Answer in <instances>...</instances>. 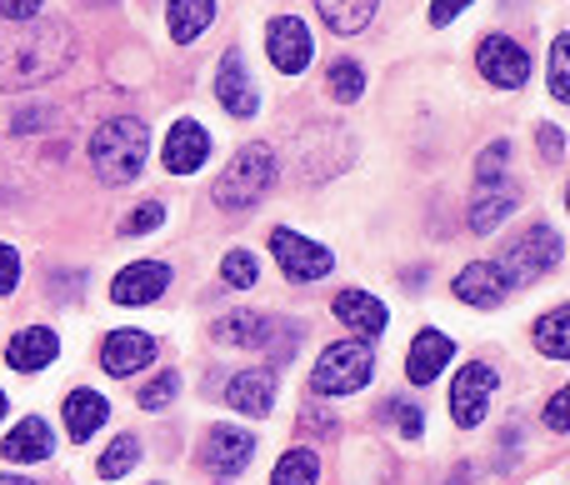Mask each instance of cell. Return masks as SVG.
<instances>
[{
    "instance_id": "cell-1",
    "label": "cell",
    "mask_w": 570,
    "mask_h": 485,
    "mask_svg": "<svg viewBox=\"0 0 570 485\" xmlns=\"http://www.w3.org/2000/svg\"><path fill=\"white\" fill-rule=\"evenodd\" d=\"M76 56V40L60 20H0V80L6 86H40L60 76Z\"/></svg>"
},
{
    "instance_id": "cell-2",
    "label": "cell",
    "mask_w": 570,
    "mask_h": 485,
    "mask_svg": "<svg viewBox=\"0 0 570 485\" xmlns=\"http://www.w3.org/2000/svg\"><path fill=\"white\" fill-rule=\"evenodd\" d=\"M146 156H150V130L130 116H110L106 126L90 136V166L106 186H126L146 170Z\"/></svg>"
},
{
    "instance_id": "cell-3",
    "label": "cell",
    "mask_w": 570,
    "mask_h": 485,
    "mask_svg": "<svg viewBox=\"0 0 570 485\" xmlns=\"http://www.w3.org/2000/svg\"><path fill=\"white\" fill-rule=\"evenodd\" d=\"M276 186V150L266 146V140H250V146H240L236 156H230V166L216 176V206L220 210H250L266 190Z\"/></svg>"
},
{
    "instance_id": "cell-4",
    "label": "cell",
    "mask_w": 570,
    "mask_h": 485,
    "mask_svg": "<svg viewBox=\"0 0 570 485\" xmlns=\"http://www.w3.org/2000/svg\"><path fill=\"white\" fill-rule=\"evenodd\" d=\"M371 376H375L371 340H335V346H325L321 360H315L311 386L321 390V396H351V390H361Z\"/></svg>"
},
{
    "instance_id": "cell-5",
    "label": "cell",
    "mask_w": 570,
    "mask_h": 485,
    "mask_svg": "<svg viewBox=\"0 0 570 485\" xmlns=\"http://www.w3.org/2000/svg\"><path fill=\"white\" fill-rule=\"evenodd\" d=\"M561 256H566L561 236H556L546 220H535L531 230H521V236L505 246V256L495 260V266H501V276L511 280V286H531V280H541L546 270L561 266Z\"/></svg>"
},
{
    "instance_id": "cell-6",
    "label": "cell",
    "mask_w": 570,
    "mask_h": 485,
    "mask_svg": "<svg viewBox=\"0 0 570 485\" xmlns=\"http://www.w3.org/2000/svg\"><path fill=\"white\" fill-rule=\"evenodd\" d=\"M475 66H481V76L491 80V86H501V90H521L525 80H531V56H525V46L521 40H511V36H501V30L481 40Z\"/></svg>"
},
{
    "instance_id": "cell-7",
    "label": "cell",
    "mask_w": 570,
    "mask_h": 485,
    "mask_svg": "<svg viewBox=\"0 0 570 485\" xmlns=\"http://www.w3.org/2000/svg\"><path fill=\"white\" fill-rule=\"evenodd\" d=\"M271 250H276L281 270L291 280H325V276H331V266H335L331 250L315 246V240H305L301 230H291V226L271 230Z\"/></svg>"
},
{
    "instance_id": "cell-8",
    "label": "cell",
    "mask_w": 570,
    "mask_h": 485,
    "mask_svg": "<svg viewBox=\"0 0 570 485\" xmlns=\"http://www.w3.org/2000/svg\"><path fill=\"white\" fill-rule=\"evenodd\" d=\"M491 390H495V370L485 366V360H471V366H461V376L451 380V416L461 430H475L485 420V410H491Z\"/></svg>"
},
{
    "instance_id": "cell-9",
    "label": "cell",
    "mask_w": 570,
    "mask_h": 485,
    "mask_svg": "<svg viewBox=\"0 0 570 485\" xmlns=\"http://www.w3.org/2000/svg\"><path fill=\"white\" fill-rule=\"evenodd\" d=\"M266 56L271 66L281 70V76H301L305 66H311L315 46H311V30H305L301 16H276L266 26Z\"/></svg>"
},
{
    "instance_id": "cell-10",
    "label": "cell",
    "mask_w": 570,
    "mask_h": 485,
    "mask_svg": "<svg viewBox=\"0 0 570 485\" xmlns=\"http://www.w3.org/2000/svg\"><path fill=\"white\" fill-rule=\"evenodd\" d=\"M200 461L210 466V476L236 481V476H246L250 461H256V441H250V430H240V426H210L206 456Z\"/></svg>"
},
{
    "instance_id": "cell-11",
    "label": "cell",
    "mask_w": 570,
    "mask_h": 485,
    "mask_svg": "<svg viewBox=\"0 0 570 485\" xmlns=\"http://www.w3.org/2000/svg\"><path fill=\"white\" fill-rule=\"evenodd\" d=\"M150 360H156V336L150 330H110L106 346H100V370L120 380L140 376Z\"/></svg>"
},
{
    "instance_id": "cell-12",
    "label": "cell",
    "mask_w": 570,
    "mask_h": 485,
    "mask_svg": "<svg viewBox=\"0 0 570 485\" xmlns=\"http://www.w3.org/2000/svg\"><path fill=\"white\" fill-rule=\"evenodd\" d=\"M170 290V266L166 260H130L116 280H110V300L116 306H150Z\"/></svg>"
},
{
    "instance_id": "cell-13",
    "label": "cell",
    "mask_w": 570,
    "mask_h": 485,
    "mask_svg": "<svg viewBox=\"0 0 570 485\" xmlns=\"http://www.w3.org/2000/svg\"><path fill=\"white\" fill-rule=\"evenodd\" d=\"M210 156V136L200 120H176L166 136V150H160V166H166V176H196L200 166H206Z\"/></svg>"
},
{
    "instance_id": "cell-14",
    "label": "cell",
    "mask_w": 570,
    "mask_h": 485,
    "mask_svg": "<svg viewBox=\"0 0 570 485\" xmlns=\"http://www.w3.org/2000/svg\"><path fill=\"white\" fill-rule=\"evenodd\" d=\"M216 100H220V106H226L236 120H246V116H256V110H261L256 80H250V70H246V60H240V50H226V56H220Z\"/></svg>"
},
{
    "instance_id": "cell-15",
    "label": "cell",
    "mask_w": 570,
    "mask_h": 485,
    "mask_svg": "<svg viewBox=\"0 0 570 485\" xmlns=\"http://www.w3.org/2000/svg\"><path fill=\"white\" fill-rule=\"evenodd\" d=\"M451 290L465 300V306L491 310V306H501V300L511 296V280L501 276V266H495V260H471V266L451 280Z\"/></svg>"
},
{
    "instance_id": "cell-16",
    "label": "cell",
    "mask_w": 570,
    "mask_h": 485,
    "mask_svg": "<svg viewBox=\"0 0 570 485\" xmlns=\"http://www.w3.org/2000/svg\"><path fill=\"white\" fill-rule=\"evenodd\" d=\"M226 406L236 416H271V406H276V366H256V370L230 376Z\"/></svg>"
},
{
    "instance_id": "cell-17",
    "label": "cell",
    "mask_w": 570,
    "mask_h": 485,
    "mask_svg": "<svg viewBox=\"0 0 570 485\" xmlns=\"http://www.w3.org/2000/svg\"><path fill=\"white\" fill-rule=\"evenodd\" d=\"M451 356H455V340L445 336V330L425 326L421 336L411 340V356H405V376H411L415 386H431V380L441 376L445 366H451Z\"/></svg>"
},
{
    "instance_id": "cell-18",
    "label": "cell",
    "mask_w": 570,
    "mask_h": 485,
    "mask_svg": "<svg viewBox=\"0 0 570 485\" xmlns=\"http://www.w3.org/2000/svg\"><path fill=\"white\" fill-rule=\"evenodd\" d=\"M56 356H60V340H56V330H50V326L16 330V336H10V346H6L10 370H20V376H36V370H46Z\"/></svg>"
},
{
    "instance_id": "cell-19",
    "label": "cell",
    "mask_w": 570,
    "mask_h": 485,
    "mask_svg": "<svg viewBox=\"0 0 570 485\" xmlns=\"http://www.w3.org/2000/svg\"><path fill=\"white\" fill-rule=\"evenodd\" d=\"M331 310H335V320H341V326H351L361 340L381 336V330L391 326V310H385L375 296H365V290H341Z\"/></svg>"
},
{
    "instance_id": "cell-20",
    "label": "cell",
    "mask_w": 570,
    "mask_h": 485,
    "mask_svg": "<svg viewBox=\"0 0 570 485\" xmlns=\"http://www.w3.org/2000/svg\"><path fill=\"white\" fill-rule=\"evenodd\" d=\"M0 456L16 461V466H36V461H50L56 456V436H50V426L40 416H26L20 426H10L6 446H0Z\"/></svg>"
},
{
    "instance_id": "cell-21",
    "label": "cell",
    "mask_w": 570,
    "mask_h": 485,
    "mask_svg": "<svg viewBox=\"0 0 570 485\" xmlns=\"http://www.w3.org/2000/svg\"><path fill=\"white\" fill-rule=\"evenodd\" d=\"M66 430H70V441H80L86 446L90 436H96L100 426H106V416H110V406H106V396L100 390H90V386H80V390H70L66 396Z\"/></svg>"
},
{
    "instance_id": "cell-22",
    "label": "cell",
    "mask_w": 570,
    "mask_h": 485,
    "mask_svg": "<svg viewBox=\"0 0 570 485\" xmlns=\"http://www.w3.org/2000/svg\"><path fill=\"white\" fill-rule=\"evenodd\" d=\"M216 20V0H166V26L176 46H190Z\"/></svg>"
},
{
    "instance_id": "cell-23",
    "label": "cell",
    "mask_w": 570,
    "mask_h": 485,
    "mask_svg": "<svg viewBox=\"0 0 570 485\" xmlns=\"http://www.w3.org/2000/svg\"><path fill=\"white\" fill-rule=\"evenodd\" d=\"M271 320L266 316H256V310H230V316H220L216 320V340L220 346H256V350H266L271 346Z\"/></svg>"
},
{
    "instance_id": "cell-24",
    "label": "cell",
    "mask_w": 570,
    "mask_h": 485,
    "mask_svg": "<svg viewBox=\"0 0 570 485\" xmlns=\"http://www.w3.org/2000/svg\"><path fill=\"white\" fill-rule=\"evenodd\" d=\"M375 6H381V0H315L321 20L335 30V36H361V30L371 26Z\"/></svg>"
},
{
    "instance_id": "cell-25",
    "label": "cell",
    "mask_w": 570,
    "mask_h": 485,
    "mask_svg": "<svg viewBox=\"0 0 570 485\" xmlns=\"http://www.w3.org/2000/svg\"><path fill=\"white\" fill-rule=\"evenodd\" d=\"M535 350L551 360H566L570 356V306H556L535 320Z\"/></svg>"
},
{
    "instance_id": "cell-26",
    "label": "cell",
    "mask_w": 570,
    "mask_h": 485,
    "mask_svg": "<svg viewBox=\"0 0 570 485\" xmlns=\"http://www.w3.org/2000/svg\"><path fill=\"white\" fill-rule=\"evenodd\" d=\"M515 210V190L511 186H491V196H475V206H471V230L475 236H491L495 226H501L505 216H511Z\"/></svg>"
},
{
    "instance_id": "cell-27",
    "label": "cell",
    "mask_w": 570,
    "mask_h": 485,
    "mask_svg": "<svg viewBox=\"0 0 570 485\" xmlns=\"http://www.w3.org/2000/svg\"><path fill=\"white\" fill-rule=\"evenodd\" d=\"M315 476H321V461H315V451L295 446V451H285V456L276 461V471H271V485H315Z\"/></svg>"
},
{
    "instance_id": "cell-28",
    "label": "cell",
    "mask_w": 570,
    "mask_h": 485,
    "mask_svg": "<svg viewBox=\"0 0 570 485\" xmlns=\"http://www.w3.org/2000/svg\"><path fill=\"white\" fill-rule=\"evenodd\" d=\"M325 90H331L341 106H351V100H361L365 96V70H361V60H335L331 66V76H325Z\"/></svg>"
},
{
    "instance_id": "cell-29",
    "label": "cell",
    "mask_w": 570,
    "mask_h": 485,
    "mask_svg": "<svg viewBox=\"0 0 570 485\" xmlns=\"http://www.w3.org/2000/svg\"><path fill=\"white\" fill-rule=\"evenodd\" d=\"M136 461H140V441L136 436H116L106 456L96 461V471H100V481H120L130 466H136Z\"/></svg>"
},
{
    "instance_id": "cell-30",
    "label": "cell",
    "mask_w": 570,
    "mask_h": 485,
    "mask_svg": "<svg viewBox=\"0 0 570 485\" xmlns=\"http://www.w3.org/2000/svg\"><path fill=\"white\" fill-rule=\"evenodd\" d=\"M220 280H226V286H236V290H250L261 280L256 256H250V250H230V256L220 260Z\"/></svg>"
},
{
    "instance_id": "cell-31",
    "label": "cell",
    "mask_w": 570,
    "mask_h": 485,
    "mask_svg": "<svg viewBox=\"0 0 570 485\" xmlns=\"http://www.w3.org/2000/svg\"><path fill=\"white\" fill-rule=\"evenodd\" d=\"M505 156H511V146H505V140H495L491 150H481V160H475V186H481V190L505 186Z\"/></svg>"
},
{
    "instance_id": "cell-32",
    "label": "cell",
    "mask_w": 570,
    "mask_h": 485,
    "mask_svg": "<svg viewBox=\"0 0 570 485\" xmlns=\"http://www.w3.org/2000/svg\"><path fill=\"white\" fill-rule=\"evenodd\" d=\"M551 96L570 100V36L551 40Z\"/></svg>"
},
{
    "instance_id": "cell-33",
    "label": "cell",
    "mask_w": 570,
    "mask_h": 485,
    "mask_svg": "<svg viewBox=\"0 0 570 485\" xmlns=\"http://www.w3.org/2000/svg\"><path fill=\"white\" fill-rule=\"evenodd\" d=\"M166 226V206L160 200H146V206H136L126 220H120V236H146V230H160Z\"/></svg>"
},
{
    "instance_id": "cell-34",
    "label": "cell",
    "mask_w": 570,
    "mask_h": 485,
    "mask_svg": "<svg viewBox=\"0 0 570 485\" xmlns=\"http://www.w3.org/2000/svg\"><path fill=\"white\" fill-rule=\"evenodd\" d=\"M180 396V376H156L150 386H140V410H160V406H170V400Z\"/></svg>"
},
{
    "instance_id": "cell-35",
    "label": "cell",
    "mask_w": 570,
    "mask_h": 485,
    "mask_svg": "<svg viewBox=\"0 0 570 485\" xmlns=\"http://www.w3.org/2000/svg\"><path fill=\"white\" fill-rule=\"evenodd\" d=\"M385 420H395V426H401V436H411V441L425 430L421 410H415V406H405V400H385Z\"/></svg>"
},
{
    "instance_id": "cell-36",
    "label": "cell",
    "mask_w": 570,
    "mask_h": 485,
    "mask_svg": "<svg viewBox=\"0 0 570 485\" xmlns=\"http://www.w3.org/2000/svg\"><path fill=\"white\" fill-rule=\"evenodd\" d=\"M20 286V256L16 246H0V296H16Z\"/></svg>"
},
{
    "instance_id": "cell-37",
    "label": "cell",
    "mask_w": 570,
    "mask_h": 485,
    "mask_svg": "<svg viewBox=\"0 0 570 485\" xmlns=\"http://www.w3.org/2000/svg\"><path fill=\"white\" fill-rule=\"evenodd\" d=\"M546 426L556 430V436H566L570 430V390H556L551 406H546Z\"/></svg>"
},
{
    "instance_id": "cell-38",
    "label": "cell",
    "mask_w": 570,
    "mask_h": 485,
    "mask_svg": "<svg viewBox=\"0 0 570 485\" xmlns=\"http://www.w3.org/2000/svg\"><path fill=\"white\" fill-rule=\"evenodd\" d=\"M535 136H541V156L546 160H561L566 156V130L561 126H541Z\"/></svg>"
},
{
    "instance_id": "cell-39",
    "label": "cell",
    "mask_w": 570,
    "mask_h": 485,
    "mask_svg": "<svg viewBox=\"0 0 570 485\" xmlns=\"http://www.w3.org/2000/svg\"><path fill=\"white\" fill-rule=\"evenodd\" d=\"M46 0H0V20H36Z\"/></svg>"
},
{
    "instance_id": "cell-40",
    "label": "cell",
    "mask_w": 570,
    "mask_h": 485,
    "mask_svg": "<svg viewBox=\"0 0 570 485\" xmlns=\"http://www.w3.org/2000/svg\"><path fill=\"white\" fill-rule=\"evenodd\" d=\"M465 6H471V0H435V6H431V26H451Z\"/></svg>"
},
{
    "instance_id": "cell-41",
    "label": "cell",
    "mask_w": 570,
    "mask_h": 485,
    "mask_svg": "<svg viewBox=\"0 0 570 485\" xmlns=\"http://www.w3.org/2000/svg\"><path fill=\"white\" fill-rule=\"evenodd\" d=\"M0 485H36V481H26V476H0Z\"/></svg>"
},
{
    "instance_id": "cell-42",
    "label": "cell",
    "mask_w": 570,
    "mask_h": 485,
    "mask_svg": "<svg viewBox=\"0 0 570 485\" xmlns=\"http://www.w3.org/2000/svg\"><path fill=\"white\" fill-rule=\"evenodd\" d=\"M6 410H10V400H6V390H0V416H6Z\"/></svg>"
},
{
    "instance_id": "cell-43",
    "label": "cell",
    "mask_w": 570,
    "mask_h": 485,
    "mask_svg": "<svg viewBox=\"0 0 570 485\" xmlns=\"http://www.w3.org/2000/svg\"><path fill=\"white\" fill-rule=\"evenodd\" d=\"M156 485H160V481H156Z\"/></svg>"
}]
</instances>
